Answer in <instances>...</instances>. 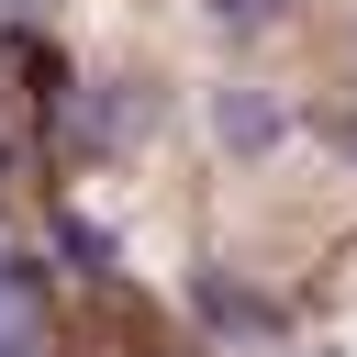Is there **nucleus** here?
<instances>
[{
    "instance_id": "nucleus-1",
    "label": "nucleus",
    "mask_w": 357,
    "mask_h": 357,
    "mask_svg": "<svg viewBox=\"0 0 357 357\" xmlns=\"http://www.w3.org/2000/svg\"><path fill=\"white\" fill-rule=\"evenodd\" d=\"M190 312H201V335H223V346L279 335V301H268L257 279H234V268H190Z\"/></svg>"
},
{
    "instance_id": "nucleus-2",
    "label": "nucleus",
    "mask_w": 357,
    "mask_h": 357,
    "mask_svg": "<svg viewBox=\"0 0 357 357\" xmlns=\"http://www.w3.org/2000/svg\"><path fill=\"white\" fill-rule=\"evenodd\" d=\"M212 134H223L234 156H268V145L290 134V100L257 89V78H223V89H212Z\"/></svg>"
},
{
    "instance_id": "nucleus-3",
    "label": "nucleus",
    "mask_w": 357,
    "mask_h": 357,
    "mask_svg": "<svg viewBox=\"0 0 357 357\" xmlns=\"http://www.w3.org/2000/svg\"><path fill=\"white\" fill-rule=\"evenodd\" d=\"M56 257H67V268H89V279H112V268H123V234H112V223H89V212H56Z\"/></svg>"
},
{
    "instance_id": "nucleus-4",
    "label": "nucleus",
    "mask_w": 357,
    "mask_h": 357,
    "mask_svg": "<svg viewBox=\"0 0 357 357\" xmlns=\"http://www.w3.org/2000/svg\"><path fill=\"white\" fill-rule=\"evenodd\" d=\"M279 11H290V0H212V22H223V33H268Z\"/></svg>"
},
{
    "instance_id": "nucleus-5",
    "label": "nucleus",
    "mask_w": 357,
    "mask_h": 357,
    "mask_svg": "<svg viewBox=\"0 0 357 357\" xmlns=\"http://www.w3.org/2000/svg\"><path fill=\"white\" fill-rule=\"evenodd\" d=\"M0 357H22V324H0Z\"/></svg>"
},
{
    "instance_id": "nucleus-6",
    "label": "nucleus",
    "mask_w": 357,
    "mask_h": 357,
    "mask_svg": "<svg viewBox=\"0 0 357 357\" xmlns=\"http://www.w3.org/2000/svg\"><path fill=\"white\" fill-rule=\"evenodd\" d=\"M335 145H346V156H357V123H335Z\"/></svg>"
}]
</instances>
